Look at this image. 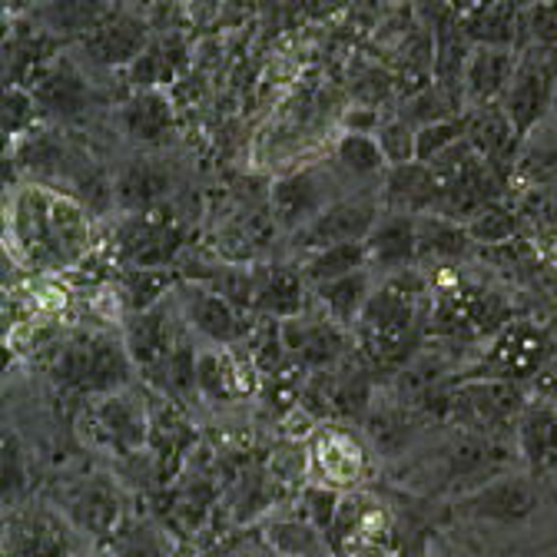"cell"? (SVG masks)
Segmentation results:
<instances>
[{
	"label": "cell",
	"mask_w": 557,
	"mask_h": 557,
	"mask_svg": "<svg viewBox=\"0 0 557 557\" xmlns=\"http://www.w3.org/2000/svg\"><path fill=\"white\" fill-rule=\"evenodd\" d=\"M531 398L534 395L528 385L492 382V379H458L448 392L445 422L461 432L515 442L518 422Z\"/></svg>",
	"instance_id": "cell-8"
},
{
	"label": "cell",
	"mask_w": 557,
	"mask_h": 557,
	"mask_svg": "<svg viewBox=\"0 0 557 557\" xmlns=\"http://www.w3.org/2000/svg\"><path fill=\"white\" fill-rule=\"evenodd\" d=\"M81 47L100 66H126L129 70L133 60L150 47V30L133 14H113V17L87 27Z\"/></svg>",
	"instance_id": "cell-24"
},
{
	"label": "cell",
	"mask_w": 557,
	"mask_h": 557,
	"mask_svg": "<svg viewBox=\"0 0 557 557\" xmlns=\"http://www.w3.org/2000/svg\"><path fill=\"white\" fill-rule=\"evenodd\" d=\"M30 94L37 97L40 113L53 120H77L90 107V87L70 60H53L50 66H44Z\"/></svg>",
	"instance_id": "cell-27"
},
{
	"label": "cell",
	"mask_w": 557,
	"mask_h": 557,
	"mask_svg": "<svg viewBox=\"0 0 557 557\" xmlns=\"http://www.w3.org/2000/svg\"><path fill=\"white\" fill-rule=\"evenodd\" d=\"M429 283H432V312H429L425 338L478 348L505 322L515 319L505 293L492 289L474 275H465L461 269L429 272Z\"/></svg>",
	"instance_id": "cell-3"
},
{
	"label": "cell",
	"mask_w": 557,
	"mask_h": 557,
	"mask_svg": "<svg viewBox=\"0 0 557 557\" xmlns=\"http://www.w3.org/2000/svg\"><path fill=\"white\" fill-rule=\"evenodd\" d=\"M306 293H312V286L306 283L302 269H296V265H269V269H259L256 315H265L272 322L299 319V315H306Z\"/></svg>",
	"instance_id": "cell-29"
},
{
	"label": "cell",
	"mask_w": 557,
	"mask_h": 557,
	"mask_svg": "<svg viewBox=\"0 0 557 557\" xmlns=\"http://www.w3.org/2000/svg\"><path fill=\"white\" fill-rule=\"evenodd\" d=\"M515 448L521 468L531 474H544L557 468V401L547 398L528 401L515 432Z\"/></svg>",
	"instance_id": "cell-26"
},
{
	"label": "cell",
	"mask_w": 557,
	"mask_h": 557,
	"mask_svg": "<svg viewBox=\"0 0 557 557\" xmlns=\"http://www.w3.org/2000/svg\"><path fill=\"white\" fill-rule=\"evenodd\" d=\"M283 481H278L269 468H252L246 471L230 492V511H233V521L236 524H252L259 521L265 511L275 508L278 502V492H283Z\"/></svg>",
	"instance_id": "cell-35"
},
{
	"label": "cell",
	"mask_w": 557,
	"mask_h": 557,
	"mask_svg": "<svg viewBox=\"0 0 557 557\" xmlns=\"http://www.w3.org/2000/svg\"><path fill=\"white\" fill-rule=\"evenodd\" d=\"M176 302L180 312L189 325V332L196 338H202L206 345L216 348H239L252 338L256 322L249 312H243L239 306H233L230 299H223L216 289H209L206 283H180L176 286Z\"/></svg>",
	"instance_id": "cell-15"
},
{
	"label": "cell",
	"mask_w": 557,
	"mask_h": 557,
	"mask_svg": "<svg viewBox=\"0 0 557 557\" xmlns=\"http://www.w3.org/2000/svg\"><path fill=\"white\" fill-rule=\"evenodd\" d=\"M27 461H24V445L17 438V432H4V505L21 508L24 495H27Z\"/></svg>",
	"instance_id": "cell-45"
},
{
	"label": "cell",
	"mask_w": 557,
	"mask_h": 557,
	"mask_svg": "<svg viewBox=\"0 0 557 557\" xmlns=\"http://www.w3.org/2000/svg\"><path fill=\"white\" fill-rule=\"evenodd\" d=\"M375 136H379V144H382V153H385L388 166L414 163V126L405 116H395V120L382 123Z\"/></svg>",
	"instance_id": "cell-47"
},
{
	"label": "cell",
	"mask_w": 557,
	"mask_h": 557,
	"mask_svg": "<svg viewBox=\"0 0 557 557\" xmlns=\"http://www.w3.org/2000/svg\"><path fill=\"white\" fill-rule=\"evenodd\" d=\"M524 47H537L557 57V0H537V4L524 8Z\"/></svg>",
	"instance_id": "cell-44"
},
{
	"label": "cell",
	"mask_w": 557,
	"mask_h": 557,
	"mask_svg": "<svg viewBox=\"0 0 557 557\" xmlns=\"http://www.w3.org/2000/svg\"><path fill=\"white\" fill-rule=\"evenodd\" d=\"M521 50L511 47H471L465 60V74H461V100L478 110L487 103H502L505 90L515 81Z\"/></svg>",
	"instance_id": "cell-21"
},
{
	"label": "cell",
	"mask_w": 557,
	"mask_h": 557,
	"mask_svg": "<svg viewBox=\"0 0 557 557\" xmlns=\"http://www.w3.org/2000/svg\"><path fill=\"white\" fill-rule=\"evenodd\" d=\"M329 180L332 176L322 170H299V173L275 180V186H272V220H275V226L293 236L306 223H312L322 209H329L335 202Z\"/></svg>",
	"instance_id": "cell-19"
},
{
	"label": "cell",
	"mask_w": 557,
	"mask_h": 557,
	"mask_svg": "<svg viewBox=\"0 0 557 557\" xmlns=\"http://www.w3.org/2000/svg\"><path fill=\"white\" fill-rule=\"evenodd\" d=\"M435 173L425 163H401L392 166L382 180V209L388 213H405V216H425L435 213Z\"/></svg>",
	"instance_id": "cell-28"
},
{
	"label": "cell",
	"mask_w": 557,
	"mask_h": 557,
	"mask_svg": "<svg viewBox=\"0 0 557 557\" xmlns=\"http://www.w3.org/2000/svg\"><path fill=\"white\" fill-rule=\"evenodd\" d=\"M554 348L557 338L547 325L528 315H515L492 338L474 348V356L461 366L458 379H492V382H515L531 388V382L554 356Z\"/></svg>",
	"instance_id": "cell-6"
},
{
	"label": "cell",
	"mask_w": 557,
	"mask_h": 557,
	"mask_svg": "<svg viewBox=\"0 0 557 557\" xmlns=\"http://www.w3.org/2000/svg\"><path fill=\"white\" fill-rule=\"evenodd\" d=\"M335 163L348 173V176H359V180H372V176H382L392 170L385 153H382V144L375 133H356L348 129L338 136L335 144Z\"/></svg>",
	"instance_id": "cell-40"
},
{
	"label": "cell",
	"mask_w": 557,
	"mask_h": 557,
	"mask_svg": "<svg viewBox=\"0 0 557 557\" xmlns=\"http://www.w3.org/2000/svg\"><path fill=\"white\" fill-rule=\"evenodd\" d=\"M123 342H126V352L136 366V375L147 382V388H160L170 362L176 359L180 348L196 338L180 312V302L176 296L163 299L160 306L147 309V312H136V315H126L123 319V329H120Z\"/></svg>",
	"instance_id": "cell-9"
},
{
	"label": "cell",
	"mask_w": 557,
	"mask_h": 557,
	"mask_svg": "<svg viewBox=\"0 0 557 557\" xmlns=\"http://www.w3.org/2000/svg\"><path fill=\"white\" fill-rule=\"evenodd\" d=\"M465 139L487 166H495L505 180H511L515 160L521 153V136H518L515 123L508 120V113L502 110V103H487V107L471 110Z\"/></svg>",
	"instance_id": "cell-23"
},
{
	"label": "cell",
	"mask_w": 557,
	"mask_h": 557,
	"mask_svg": "<svg viewBox=\"0 0 557 557\" xmlns=\"http://www.w3.org/2000/svg\"><path fill=\"white\" fill-rule=\"evenodd\" d=\"M329 544L335 557H392L395 518L388 505L369 487L342 495L329 524Z\"/></svg>",
	"instance_id": "cell-11"
},
{
	"label": "cell",
	"mask_w": 557,
	"mask_h": 557,
	"mask_svg": "<svg viewBox=\"0 0 557 557\" xmlns=\"http://www.w3.org/2000/svg\"><path fill=\"white\" fill-rule=\"evenodd\" d=\"M541 508V487L531 471L515 468L495 481L481 484L478 492L455 502V511L465 521L474 524H495V528H515L524 524Z\"/></svg>",
	"instance_id": "cell-16"
},
{
	"label": "cell",
	"mask_w": 557,
	"mask_h": 557,
	"mask_svg": "<svg viewBox=\"0 0 557 557\" xmlns=\"http://www.w3.org/2000/svg\"><path fill=\"white\" fill-rule=\"evenodd\" d=\"M531 395H534V398L557 401V348H554V356L547 359V366L541 369V375L531 382Z\"/></svg>",
	"instance_id": "cell-50"
},
{
	"label": "cell",
	"mask_w": 557,
	"mask_h": 557,
	"mask_svg": "<svg viewBox=\"0 0 557 557\" xmlns=\"http://www.w3.org/2000/svg\"><path fill=\"white\" fill-rule=\"evenodd\" d=\"M474 249L478 243L471 239L465 223H455L438 213L418 216V269H461V262L474 259Z\"/></svg>",
	"instance_id": "cell-25"
},
{
	"label": "cell",
	"mask_w": 557,
	"mask_h": 557,
	"mask_svg": "<svg viewBox=\"0 0 557 557\" xmlns=\"http://www.w3.org/2000/svg\"><path fill=\"white\" fill-rule=\"evenodd\" d=\"M382 216V202L372 196H342L335 199L329 209L306 223L299 233H293V249L309 256V252H322L332 246H345V243H366L369 233L375 230Z\"/></svg>",
	"instance_id": "cell-17"
},
{
	"label": "cell",
	"mask_w": 557,
	"mask_h": 557,
	"mask_svg": "<svg viewBox=\"0 0 557 557\" xmlns=\"http://www.w3.org/2000/svg\"><path fill=\"white\" fill-rule=\"evenodd\" d=\"M186 63V47L176 37H163V40H150V47L139 53L129 66V81L139 90H160L166 84H173V77Z\"/></svg>",
	"instance_id": "cell-36"
},
{
	"label": "cell",
	"mask_w": 557,
	"mask_h": 557,
	"mask_svg": "<svg viewBox=\"0 0 557 557\" xmlns=\"http://www.w3.org/2000/svg\"><path fill=\"white\" fill-rule=\"evenodd\" d=\"M468 133V116H451V120H438V123H425L414 129V160L432 166L445 150H451L455 144H461Z\"/></svg>",
	"instance_id": "cell-43"
},
{
	"label": "cell",
	"mask_w": 557,
	"mask_h": 557,
	"mask_svg": "<svg viewBox=\"0 0 557 557\" xmlns=\"http://www.w3.org/2000/svg\"><path fill=\"white\" fill-rule=\"evenodd\" d=\"M554 97H557V57L537 47H524L515 81L502 97V110L515 123L521 144L537 126H544L547 113H554Z\"/></svg>",
	"instance_id": "cell-13"
},
{
	"label": "cell",
	"mask_w": 557,
	"mask_h": 557,
	"mask_svg": "<svg viewBox=\"0 0 557 557\" xmlns=\"http://www.w3.org/2000/svg\"><path fill=\"white\" fill-rule=\"evenodd\" d=\"M153 411L157 408L147 388H136V385L87 398L81 422H77L81 442L107 458L129 461L150 448Z\"/></svg>",
	"instance_id": "cell-4"
},
{
	"label": "cell",
	"mask_w": 557,
	"mask_h": 557,
	"mask_svg": "<svg viewBox=\"0 0 557 557\" xmlns=\"http://www.w3.org/2000/svg\"><path fill=\"white\" fill-rule=\"evenodd\" d=\"M8 239L34 272H66L94 252L87 206L50 186H21L8 202Z\"/></svg>",
	"instance_id": "cell-1"
},
{
	"label": "cell",
	"mask_w": 557,
	"mask_h": 557,
	"mask_svg": "<svg viewBox=\"0 0 557 557\" xmlns=\"http://www.w3.org/2000/svg\"><path fill=\"white\" fill-rule=\"evenodd\" d=\"M262 534L283 557H335L329 534L309 518H272Z\"/></svg>",
	"instance_id": "cell-37"
},
{
	"label": "cell",
	"mask_w": 557,
	"mask_h": 557,
	"mask_svg": "<svg viewBox=\"0 0 557 557\" xmlns=\"http://www.w3.org/2000/svg\"><path fill=\"white\" fill-rule=\"evenodd\" d=\"M366 256H369V269L375 272V278L418 269V216L382 209L375 230L366 239Z\"/></svg>",
	"instance_id": "cell-22"
},
{
	"label": "cell",
	"mask_w": 557,
	"mask_h": 557,
	"mask_svg": "<svg viewBox=\"0 0 557 557\" xmlns=\"http://www.w3.org/2000/svg\"><path fill=\"white\" fill-rule=\"evenodd\" d=\"M256 388V362L243 359L236 348L199 345L196 392L209 405H233Z\"/></svg>",
	"instance_id": "cell-20"
},
{
	"label": "cell",
	"mask_w": 557,
	"mask_h": 557,
	"mask_svg": "<svg viewBox=\"0 0 557 557\" xmlns=\"http://www.w3.org/2000/svg\"><path fill=\"white\" fill-rule=\"evenodd\" d=\"M554 120H557V97H554Z\"/></svg>",
	"instance_id": "cell-52"
},
{
	"label": "cell",
	"mask_w": 557,
	"mask_h": 557,
	"mask_svg": "<svg viewBox=\"0 0 557 557\" xmlns=\"http://www.w3.org/2000/svg\"><path fill=\"white\" fill-rule=\"evenodd\" d=\"M515 468H521L515 442L487 438L461 429H455V435L438 448L432 465V471H438V481L455 495V502Z\"/></svg>",
	"instance_id": "cell-10"
},
{
	"label": "cell",
	"mask_w": 557,
	"mask_h": 557,
	"mask_svg": "<svg viewBox=\"0 0 557 557\" xmlns=\"http://www.w3.org/2000/svg\"><path fill=\"white\" fill-rule=\"evenodd\" d=\"M518 206L528 220V233L534 236V246L557 249V183L537 193H524Z\"/></svg>",
	"instance_id": "cell-42"
},
{
	"label": "cell",
	"mask_w": 557,
	"mask_h": 557,
	"mask_svg": "<svg viewBox=\"0 0 557 557\" xmlns=\"http://www.w3.org/2000/svg\"><path fill=\"white\" fill-rule=\"evenodd\" d=\"M37 116H40L37 97L21 84H8V90H4V136L8 139L27 136V129L34 126Z\"/></svg>",
	"instance_id": "cell-46"
},
{
	"label": "cell",
	"mask_w": 557,
	"mask_h": 557,
	"mask_svg": "<svg viewBox=\"0 0 557 557\" xmlns=\"http://www.w3.org/2000/svg\"><path fill=\"white\" fill-rule=\"evenodd\" d=\"M432 312V283L425 269L382 275L356 325L359 356L372 369H401L425 345Z\"/></svg>",
	"instance_id": "cell-2"
},
{
	"label": "cell",
	"mask_w": 557,
	"mask_h": 557,
	"mask_svg": "<svg viewBox=\"0 0 557 557\" xmlns=\"http://www.w3.org/2000/svg\"><path fill=\"white\" fill-rule=\"evenodd\" d=\"M170 170H163L153 160H136L129 163L116 186H113V199L123 213H147V209H157L166 196H170Z\"/></svg>",
	"instance_id": "cell-33"
},
{
	"label": "cell",
	"mask_w": 557,
	"mask_h": 557,
	"mask_svg": "<svg viewBox=\"0 0 557 557\" xmlns=\"http://www.w3.org/2000/svg\"><path fill=\"white\" fill-rule=\"evenodd\" d=\"M176 293V275L163 265H133V269H123L120 275V296H123V306H126V315H136V312H147L153 306H160L163 299H170Z\"/></svg>",
	"instance_id": "cell-38"
},
{
	"label": "cell",
	"mask_w": 557,
	"mask_h": 557,
	"mask_svg": "<svg viewBox=\"0 0 557 557\" xmlns=\"http://www.w3.org/2000/svg\"><path fill=\"white\" fill-rule=\"evenodd\" d=\"M4 557H81V534L57 505H21L8 511Z\"/></svg>",
	"instance_id": "cell-14"
},
{
	"label": "cell",
	"mask_w": 557,
	"mask_h": 557,
	"mask_svg": "<svg viewBox=\"0 0 557 557\" xmlns=\"http://www.w3.org/2000/svg\"><path fill=\"white\" fill-rule=\"evenodd\" d=\"M116 557H170V550L160 541V531L153 528H133L123 531L116 541H110Z\"/></svg>",
	"instance_id": "cell-48"
},
{
	"label": "cell",
	"mask_w": 557,
	"mask_h": 557,
	"mask_svg": "<svg viewBox=\"0 0 557 557\" xmlns=\"http://www.w3.org/2000/svg\"><path fill=\"white\" fill-rule=\"evenodd\" d=\"M299 269L309 286H322V283H332V278L352 275L359 269H369L366 243H345V246H332L322 252H309V256H302Z\"/></svg>",
	"instance_id": "cell-41"
},
{
	"label": "cell",
	"mask_w": 557,
	"mask_h": 557,
	"mask_svg": "<svg viewBox=\"0 0 557 557\" xmlns=\"http://www.w3.org/2000/svg\"><path fill=\"white\" fill-rule=\"evenodd\" d=\"M306 445V484L335 495L362 492L375 474L379 455L369 438L338 422H319Z\"/></svg>",
	"instance_id": "cell-7"
},
{
	"label": "cell",
	"mask_w": 557,
	"mask_h": 557,
	"mask_svg": "<svg viewBox=\"0 0 557 557\" xmlns=\"http://www.w3.org/2000/svg\"><path fill=\"white\" fill-rule=\"evenodd\" d=\"M425 557H478L474 550H468L465 544L451 541V537H432Z\"/></svg>",
	"instance_id": "cell-51"
},
{
	"label": "cell",
	"mask_w": 557,
	"mask_h": 557,
	"mask_svg": "<svg viewBox=\"0 0 557 557\" xmlns=\"http://www.w3.org/2000/svg\"><path fill=\"white\" fill-rule=\"evenodd\" d=\"M57 508L77 528L81 537H90L97 544H110L126 531V495L120 481L110 474H87L63 487Z\"/></svg>",
	"instance_id": "cell-12"
},
{
	"label": "cell",
	"mask_w": 557,
	"mask_h": 557,
	"mask_svg": "<svg viewBox=\"0 0 557 557\" xmlns=\"http://www.w3.org/2000/svg\"><path fill=\"white\" fill-rule=\"evenodd\" d=\"M508 183H518L521 193H537L557 183V129L537 126L524 139Z\"/></svg>",
	"instance_id": "cell-34"
},
{
	"label": "cell",
	"mask_w": 557,
	"mask_h": 557,
	"mask_svg": "<svg viewBox=\"0 0 557 557\" xmlns=\"http://www.w3.org/2000/svg\"><path fill=\"white\" fill-rule=\"evenodd\" d=\"M375 272L372 269H359L352 275H342V278H332V283H322V286H312L315 293V302L322 309L325 319H332L338 329L345 332H356L372 293H375Z\"/></svg>",
	"instance_id": "cell-30"
},
{
	"label": "cell",
	"mask_w": 557,
	"mask_h": 557,
	"mask_svg": "<svg viewBox=\"0 0 557 557\" xmlns=\"http://www.w3.org/2000/svg\"><path fill=\"white\" fill-rule=\"evenodd\" d=\"M468 233L478 246L484 249H495V246H505V243H515V239H524L528 233V220L521 213L518 202H508V199H498L487 209L468 223Z\"/></svg>",
	"instance_id": "cell-39"
},
{
	"label": "cell",
	"mask_w": 557,
	"mask_h": 557,
	"mask_svg": "<svg viewBox=\"0 0 557 557\" xmlns=\"http://www.w3.org/2000/svg\"><path fill=\"white\" fill-rule=\"evenodd\" d=\"M216 557H283V554H278V550L269 544V537L259 531V534H249V537L233 541V544L223 547Z\"/></svg>",
	"instance_id": "cell-49"
},
{
	"label": "cell",
	"mask_w": 557,
	"mask_h": 557,
	"mask_svg": "<svg viewBox=\"0 0 557 557\" xmlns=\"http://www.w3.org/2000/svg\"><path fill=\"white\" fill-rule=\"evenodd\" d=\"M425 425H429V418L418 408L405 405L388 388V392H375V398L362 418V435L375 448L379 461H395V458H405L418 445Z\"/></svg>",
	"instance_id": "cell-18"
},
{
	"label": "cell",
	"mask_w": 557,
	"mask_h": 557,
	"mask_svg": "<svg viewBox=\"0 0 557 557\" xmlns=\"http://www.w3.org/2000/svg\"><path fill=\"white\" fill-rule=\"evenodd\" d=\"M53 379L81 398L110 395L136 385V366L116 332H77L57 345Z\"/></svg>",
	"instance_id": "cell-5"
},
{
	"label": "cell",
	"mask_w": 557,
	"mask_h": 557,
	"mask_svg": "<svg viewBox=\"0 0 557 557\" xmlns=\"http://www.w3.org/2000/svg\"><path fill=\"white\" fill-rule=\"evenodd\" d=\"M123 133L139 147H160L173 136V103L163 90H136L120 110Z\"/></svg>",
	"instance_id": "cell-31"
},
{
	"label": "cell",
	"mask_w": 557,
	"mask_h": 557,
	"mask_svg": "<svg viewBox=\"0 0 557 557\" xmlns=\"http://www.w3.org/2000/svg\"><path fill=\"white\" fill-rule=\"evenodd\" d=\"M465 37L471 47H524V8L518 0H502L492 8H478L465 21Z\"/></svg>",
	"instance_id": "cell-32"
}]
</instances>
